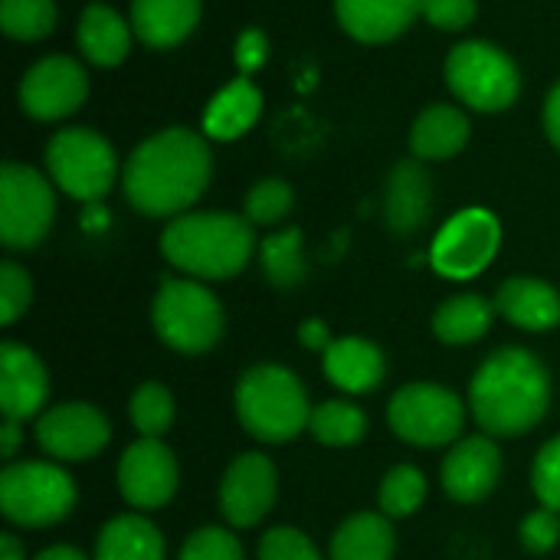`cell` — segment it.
I'll list each match as a JSON object with an SVG mask.
<instances>
[{
	"mask_svg": "<svg viewBox=\"0 0 560 560\" xmlns=\"http://www.w3.org/2000/svg\"><path fill=\"white\" fill-rule=\"evenodd\" d=\"M210 180V151L200 135L171 128L148 138L125 167V194L148 217L190 207Z\"/></svg>",
	"mask_w": 560,
	"mask_h": 560,
	"instance_id": "cell-1",
	"label": "cell"
},
{
	"mask_svg": "<svg viewBox=\"0 0 560 560\" xmlns=\"http://www.w3.org/2000/svg\"><path fill=\"white\" fill-rule=\"evenodd\" d=\"M476 423L489 436H518L538 427L551 404V377L525 348L492 351L469 384Z\"/></svg>",
	"mask_w": 560,
	"mask_h": 560,
	"instance_id": "cell-2",
	"label": "cell"
},
{
	"mask_svg": "<svg viewBox=\"0 0 560 560\" xmlns=\"http://www.w3.org/2000/svg\"><path fill=\"white\" fill-rule=\"evenodd\" d=\"M256 236L249 220L233 213H187L177 217L164 236L161 249L171 266L200 279H230L253 256Z\"/></svg>",
	"mask_w": 560,
	"mask_h": 560,
	"instance_id": "cell-3",
	"label": "cell"
},
{
	"mask_svg": "<svg viewBox=\"0 0 560 560\" xmlns=\"http://www.w3.org/2000/svg\"><path fill=\"white\" fill-rule=\"evenodd\" d=\"M236 417L262 443H289L308 430L312 407L302 381L279 364H256L236 387Z\"/></svg>",
	"mask_w": 560,
	"mask_h": 560,
	"instance_id": "cell-4",
	"label": "cell"
},
{
	"mask_svg": "<svg viewBox=\"0 0 560 560\" xmlns=\"http://www.w3.org/2000/svg\"><path fill=\"white\" fill-rule=\"evenodd\" d=\"M158 338L180 354H203L223 335V308L217 295L190 279H164L151 305Z\"/></svg>",
	"mask_w": 560,
	"mask_h": 560,
	"instance_id": "cell-5",
	"label": "cell"
},
{
	"mask_svg": "<svg viewBox=\"0 0 560 560\" xmlns=\"http://www.w3.org/2000/svg\"><path fill=\"white\" fill-rule=\"evenodd\" d=\"M75 505L72 479L52 463H13L0 472L3 518L20 528H46L62 522Z\"/></svg>",
	"mask_w": 560,
	"mask_h": 560,
	"instance_id": "cell-6",
	"label": "cell"
},
{
	"mask_svg": "<svg viewBox=\"0 0 560 560\" xmlns=\"http://www.w3.org/2000/svg\"><path fill=\"white\" fill-rule=\"evenodd\" d=\"M387 420L404 443L413 446H446L466 427L463 400L440 384H407L394 394Z\"/></svg>",
	"mask_w": 560,
	"mask_h": 560,
	"instance_id": "cell-7",
	"label": "cell"
},
{
	"mask_svg": "<svg viewBox=\"0 0 560 560\" xmlns=\"http://www.w3.org/2000/svg\"><path fill=\"white\" fill-rule=\"evenodd\" d=\"M46 167L52 180L75 200L95 203L108 194L115 180V154L112 144L85 128L59 131L46 148Z\"/></svg>",
	"mask_w": 560,
	"mask_h": 560,
	"instance_id": "cell-8",
	"label": "cell"
},
{
	"mask_svg": "<svg viewBox=\"0 0 560 560\" xmlns=\"http://www.w3.org/2000/svg\"><path fill=\"white\" fill-rule=\"evenodd\" d=\"M450 89L479 112L509 108L518 95L515 62L489 43H463L446 59Z\"/></svg>",
	"mask_w": 560,
	"mask_h": 560,
	"instance_id": "cell-9",
	"label": "cell"
},
{
	"mask_svg": "<svg viewBox=\"0 0 560 560\" xmlns=\"http://www.w3.org/2000/svg\"><path fill=\"white\" fill-rule=\"evenodd\" d=\"M56 213L49 184L23 164L0 167V240L10 249L36 246Z\"/></svg>",
	"mask_w": 560,
	"mask_h": 560,
	"instance_id": "cell-10",
	"label": "cell"
},
{
	"mask_svg": "<svg viewBox=\"0 0 560 560\" xmlns=\"http://www.w3.org/2000/svg\"><path fill=\"white\" fill-rule=\"evenodd\" d=\"M502 226L489 210H463L456 213L433 243V269L446 279H472L479 276L499 253Z\"/></svg>",
	"mask_w": 560,
	"mask_h": 560,
	"instance_id": "cell-11",
	"label": "cell"
},
{
	"mask_svg": "<svg viewBox=\"0 0 560 560\" xmlns=\"http://www.w3.org/2000/svg\"><path fill=\"white\" fill-rule=\"evenodd\" d=\"M112 436V427L102 410L92 404H59L46 410L36 423V443L43 453L66 459V463H82L92 459L105 450Z\"/></svg>",
	"mask_w": 560,
	"mask_h": 560,
	"instance_id": "cell-12",
	"label": "cell"
},
{
	"mask_svg": "<svg viewBox=\"0 0 560 560\" xmlns=\"http://www.w3.org/2000/svg\"><path fill=\"white\" fill-rule=\"evenodd\" d=\"M118 489L131 509H161L177 492V459L161 440L141 436L135 446L121 453L118 463Z\"/></svg>",
	"mask_w": 560,
	"mask_h": 560,
	"instance_id": "cell-13",
	"label": "cell"
},
{
	"mask_svg": "<svg viewBox=\"0 0 560 560\" xmlns=\"http://www.w3.org/2000/svg\"><path fill=\"white\" fill-rule=\"evenodd\" d=\"M276 466L262 453H243L220 482V512L233 528L259 525L276 502Z\"/></svg>",
	"mask_w": 560,
	"mask_h": 560,
	"instance_id": "cell-14",
	"label": "cell"
},
{
	"mask_svg": "<svg viewBox=\"0 0 560 560\" xmlns=\"http://www.w3.org/2000/svg\"><path fill=\"white\" fill-rule=\"evenodd\" d=\"M85 72L69 56H49L36 62L20 82V105L33 118H62L85 102Z\"/></svg>",
	"mask_w": 560,
	"mask_h": 560,
	"instance_id": "cell-15",
	"label": "cell"
},
{
	"mask_svg": "<svg viewBox=\"0 0 560 560\" xmlns=\"http://www.w3.org/2000/svg\"><path fill=\"white\" fill-rule=\"evenodd\" d=\"M49 397V377L43 361L16 345V341H3L0 345V410L3 420H30L43 410Z\"/></svg>",
	"mask_w": 560,
	"mask_h": 560,
	"instance_id": "cell-16",
	"label": "cell"
},
{
	"mask_svg": "<svg viewBox=\"0 0 560 560\" xmlns=\"http://www.w3.org/2000/svg\"><path fill=\"white\" fill-rule=\"evenodd\" d=\"M440 476L450 499L466 505L482 502L502 476V453L489 436H469L450 450Z\"/></svg>",
	"mask_w": 560,
	"mask_h": 560,
	"instance_id": "cell-17",
	"label": "cell"
},
{
	"mask_svg": "<svg viewBox=\"0 0 560 560\" xmlns=\"http://www.w3.org/2000/svg\"><path fill=\"white\" fill-rule=\"evenodd\" d=\"M325 377L345 394H368L384 381V354L368 338H338L322 358Z\"/></svg>",
	"mask_w": 560,
	"mask_h": 560,
	"instance_id": "cell-18",
	"label": "cell"
},
{
	"mask_svg": "<svg viewBox=\"0 0 560 560\" xmlns=\"http://www.w3.org/2000/svg\"><path fill=\"white\" fill-rule=\"evenodd\" d=\"M420 10L423 0H338L341 26L364 43L394 39L413 23Z\"/></svg>",
	"mask_w": 560,
	"mask_h": 560,
	"instance_id": "cell-19",
	"label": "cell"
},
{
	"mask_svg": "<svg viewBox=\"0 0 560 560\" xmlns=\"http://www.w3.org/2000/svg\"><path fill=\"white\" fill-rule=\"evenodd\" d=\"M495 308L522 331H551L560 325L558 289L541 279H509L495 295Z\"/></svg>",
	"mask_w": 560,
	"mask_h": 560,
	"instance_id": "cell-20",
	"label": "cell"
},
{
	"mask_svg": "<svg viewBox=\"0 0 560 560\" xmlns=\"http://www.w3.org/2000/svg\"><path fill=\"white\" fill-rule=\"evenodd\" d=\"M430 217V177L417 161L394 167L384 197V220L397 236H410Z\"/></svg>",
	"mask_w": 560,
	"mask_h": 560,
	"instance_id": "cell-21",
	"label": "cell"
},
{
	"mask_svg": "<svg viewBox=\"0 0 560 560\" xmlns=\"http://www.w3.org/2000/svg\"><path fill=\"white\" fill-rule=\"evenodd\" d=\"M197 16L200 0H135L131 7L135 33L154 49L180 43L197 26Z\"/></svg>",
	"mask_w": 560,
	"mask_h": 560,
	"instance_id": "cell-22",
	"label": "cell"
},
{
	"mask_svg": "<svg viewBox=\"0 0 560 560\" xmlns=\"http://www.w3.org/2000/svg\"><path fill=\"white\" fill-rule=\"evenodd\" d=\"M95 560H164V538L141 515H118L98 532Z\"/></svg>",
	"mask_w": 560,
	"mask_h": 560,
	"instance_id": "cell-23",
	"label": "cell"
},
{
	"mask_svg": "<svg viewBox=\"0 0 560 560\" xmlns=\"http://www.w3.org/2000/svg\"><path fill=\"white\" fill-rule=\"evenodd\" d=\"M394 528L387 515L361 512L351 515L331 538V560H390Z\"/></svg>",
	"mask_w": 560,
	"mask_h": 560,
	"instance_id": "cell-24",
	"label": "cell"
},
{
	"mask_svg": "<svg viewBox=\"0 0 560 560\" xmlns=\"http://www.w3.org/2000/svg\"><path fill=\"white\" fill-rule=\"evenodd\" d=\"M259 108H262V98H259L256 85L249 79H236L210 102V108L203 115V128L217 141L240 138L246 128H253V121L259 118Z\"/></svg>",
	"mask_w": 560,
	"mask_h": 560,
	"instance_id": "cell-25",
	"label": "cell"
},
{
	"mask_svg": "<svg viewBox=\"0 0 560 560\" xmlns=\"http://www.w3.org/2000/svg\"><path fill=\"white\" fill-rule=\"evenodd\" d=\"M469 138V121L453 105L427 108L410 135V148L417 158H453Z\"/></svg>",
	"mask_w": 560,
	"mask_h": 560,
	"instance_id": "cell-26",
	"label": "cell"
},
{
	"mask_svg": "<svg viewBox=\"0 0 560 560\" xmlns=\"http://www.w3.org/2000/svg\"><path fill=\"white\" fill-rule=\"evenodd\" d=\"M495 312L499 308L482 295H456L436 308L433 331L443 345H472L492 328Z\"/></svg>",
	"mask_w": 560,
	"mask_h": 560,
	"instance_id": "cell-27",
	"label": "cell"
},
{
	"mask_svg": "<svg viewBox=\"0 0 560 560\" xmlns=\"http://www.w3.org/2000/svg\"><path fill=\"white\" fill-rule=\"evenodd\" d=\"M79 46L95 66H118L128 52V26L115 10L92 3L79 20Z\"/></svg>",
	"mask_w": 560,
	"mask_h": 560,
	"instance_id": "cell-28",
	"label": "cell"
},
{
	"mask_svg": "<svg viewBox=\"0 0 560 560\" xmlns=\"http://www.w3.org/2000/svg\"><path fill=\"white\" fill-rule=\"evenodd\" d=\"M308 430L325 446H351L368 433V413L351 400H325L312 410Z\"/></svg>",
	"mask_w": 560,
	"mask_h": 560,
	"instance_id": "cell-29",
	"label": "cell"
},
{
	"mask_svg": "<svg viewBox=\"0 0 560 560\" xmlns=\"http://www.w3.org/2000/svg\"><path fill=\"white\" fill-rule=\"evenodd\" d=\"M262 269L272 285L292 289L305 279V259H302V233L282 230L262 240Z\"/></svg>",
	"mask_w": 560,
	"mask_h": 560,
	"instance_id": "cell-30",
	"label": "cell"
},
{
	"mask_svg": "<svg viewBox=\"0 0 560 560\" xmlns=\"http://www.w3.org/2000/svg\"><path fill=\"white\" fill-rule=\"evenodd\" d=\"M128 413H131V423L138 427L141 436L161 440L174 423V397L164 384H154V381L141 384L131 397Z\"/></svg>",
	"mask_w": 560,
	"mask_h": 560,
	"instance_id": "cell-31",
	"label": "cell"
},
{
	"mask_svg": "<svg viewBox=\"0 0 560 560\" xmlns=\"http://www.w3.org/2000/svg\"><path fill=\"white\" fill-rule=\"evenodd\" d=\"M427 499V479L417 466H394L381 482V512L387 518H407Z\"/></svg>",
	"mask_w": 560,
	"mask_h": 560,
	"instance_id": "cell-32",
	"label": "cell"
},
{
	"mask_svg": "<svg viewBox=\"0 0 560 560\" xmlns=\"http://www.w3.org/2000/svg\"><path fill=\"white\" fill-rule=\"evenodd\" d=\"M52 23V0H0V26L13 39H43Z\"/></svg>",
	"mask_w": 560,
	"mask_h": 560,
	"instance_id": "cell-33",
	"label": "cell"
},
{
	"mask_svg": "<svg viewBox=\"0 0 560 560\" xmlns=\"http://www.w3.org/2000/svg\"><path fill=\"white\" fill-rule=\"evenodd\" d=\"M292 207V187L285 180H262L246 197V220L249 223H279Z\"/></svg>",
	"mask_w": 560,
	"mask_h": 560,
	"instance_id": "cell-34",
	"label": "cell"
},
{
	"mask_svg": "<svg viewBox=\"0 0 560 560\" xmlns=\"http://www.w3.org/2000/svg\"><path fill=\"white\" fill-rule=\"evenodd\" d=\"M180 560H243V548L226 528H200L180 548Z\"/></svg>",
	"mask_w": 560,
	"mask_h": 560,
	"instance_id": "cell-35",
	"label": "cell"
},
{
	"mask_svg": "<svg viewBox=\"0 0 560 560\" xmlns=\"http://www.w3.org/2000/svg\"><path fill=\"white\" fill-rule=\"evenodd\" d=\"M532 486H535L541 509H551L560 515V436L541 446L535 469H532Z\"/></svg>",
	"mask_w": 560,
	"mask_h": 560,
	"instance_id": "cell-36",
	"label": "cell"
},
{
	"mask_svg": "<svg viewBox=\"0 0 560 560\" xmlns=\"http://www.w3.org/2000/svg\"><path fill=\"white\" fill-rule=\"evenodd\" d=\"M259 560H322V555L299 528H272L259 541Z\"/></svg>",
	"mask_w": 560,
	"mask_h": 560,
	"instance_id": "cell-37",
	"label": "cell"
},
{
	"mask_svg": "<svg viewBox=\"0 0 560 560\" xmlns=\"http://www.w3.org/2000/svg\"><path fill=\"white\" fill-rule=\"evenodd\" d=\"M33 299V285L30 276L16 266V262H3L0 266V322L13 325Z\"/></svg>",
	"mask_w": 560,
	"mask_h": 560,
	"instance_id": "cell-38",
	"label": "cell"
},
{
	"mask_svg": "<svg viewBox=\"0 0 560 560\" xmlns=\"http://www.w3.org/2000/svg\"><path fill=\"white\" fill-rule=\"evenodd\" d=\"M518 535H522V545H525L528 551H535V555L551 551V548L560 541L558 512H551V509H538V512H532V515L522 522Z\"/></svg>",
	"mask_w": 560,
	"mask_h": 560,
	"instance_id": "cell-39",
	"label": "cell"
},
{
	"mask_svg": "<svg viewBox=\"0 0 560 560\" xmlns=\"http://www.w3.org/2000/svg\"><path fill=\"white\" fill-rule=\"evenodd\" d=\"M420 13L440 30H463L476 16V0H423Z\"/></svg>",
	"mask_w": 560,
	"mask_h": 560,
	"instance_id": "cell-40",
	"label": "cell"
},
{
	"mask_svg": "<svg viewBox=\"0 0 560 560\" xmlns=\"http://www.w3.org/2000/svg\"><path fill=\"white\" fill-rule=\"evenodd\" d=\"M266 59V36L259 30H246L236 43V62L243 72H253Z\"/></svg>",
	"mask_w": 560,
	"mask_h": 560,
	"instance_id": "cell-41",
	"label": "cell"
},
{
	"mask_svg": "<svg viewBox=\"0 0 560 560\" xmlns=\"http://www.w3.org/2000/svg\"><path fill=\"white\" fill-rule=\"evenodd\" d=\"M299 341L305 345V348H312V351H328V345L335 341L331 335H328V325L325 322H318V318H308V322H302V328H299Z\"/></svg>",
	"mask_w": 560,
	"mask_h": 560,
	"instance_id": "cell-42",
	"label": "cell"
},
{
	"mask_svg": "<svg viewBox=\"0 0 560 560\" xmlns=\"http://www.w3.org/2000/svg\"><path fill=\"white\" fill-rule=\"evenodd\" d=\"M545 128H548V138L560 148V82L558 89L551 92L548 105H545Z\"/></svg>",
	"mask_w": 560,
	"mask_h": 560,
	"instance_id": "cell-43",
	"label": "cell"
},
{
	"mask_svg": "<svg viewBox=\"0 0 560 560\" xmlns=\"http://www.w3.org/2000/svg\"><path fill=\"white\" fill-rule=\"evenodd\" d=\"M16 446H20V423L3 420V427H0V453H3V459H10L16 453Z\"/></svg>",
	"mask_w": 560,
	"mask_h": 560,
	"instance_id": "cell-44",
	"label": "cell"
},
{
	"mask_svg": "<svg viewBox=\"0 0 560 560\" xmlns=\"http://www.w3.org/2000/svg\"><path fill=\"white\" fill-rule=\"evenodd\" d=\"M33 560H85V555H82V551H75V548H69V545H56V548L39 551Z\"/></svg>",
	"mask_w": 560,
	"mask_h": 560,
	"instance_id": "cell-45",
	"label": "cell"
},
{
	"mask_svg": "<svg viewBox=\"0 0 560 560\" xmlns=\"http://www.w3.org/2000/svg\"><path fill=\"white\" fill-rule=\"evenodd\" d=\"M0 560H23V545L13 535H0Z\"/></svg>",
	"mask_w": 560,
	"mask_h": 560,
	"instance_id": "cell-46",
	"label": "cell"
}]
</instances>
